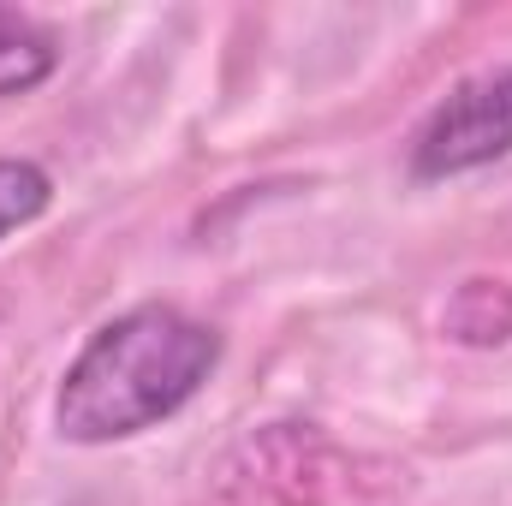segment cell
<instances>
[{
	"instance_id": "obj_1",
	"label": "cell",
	"mask_w": 512,
	"mask_h": 506,
	"mask_svg": "<svg viewBox=\"0 0 512 506\" xmlns=\"http://www.w3.org/2000/svg\"><path fill=\"white\" fill-rule=\"evenodd\" d=\"M221 364V334L173 304H143L90 334L60 381L54 423L78 447H108L173 417Z\"/></svg>"
},
{
	"instance_id": "obj_3",
	"label": "cell",
	"mask_w": 512,
	"mask_h": 506,
	"mask_svg": "<svg viewBox=\"0 0 512 506\" xmlns=\"http://www.w3.org/2000/svg\"><path fill=\"white\" fill-rule=\"evenodd\" d=\"M48 72H54V42L42 30H30L24 18L0 12V96L36 90Z\"/></svg>"
},
{
	"instance_id": "obj_2",
	"label": "cell",
	"mask_w": 512,
	"mask_h": 506,
	"mask_svg": "<svg viewBox=\"0 0 512 506\" xmlns=\"http://www.w3.org/2000/svg\"><path fill=\"white\" fill-rule=\"evenodd\" d=\"M512 155V66L483 72L459 84L411 143V173L417 179H453L471 167H489Z\"/></svg>"
},
{
	"instance_id": "obj_4",
	"label": "cell",
	"mask_w": 512,
	"mask_h": 506,
	"mask_svg": "<svg viewBox=\"0 0 512 506\" xmlns=\"http://www.w3.org/2000/svg\"><path fill=\"white\" fill-rule=\"evenodd\" d=\"M48 197H54V185H48V173L36 161L0 155V239L18 233V227H30L48 209Z\"/></svg>"
}]
</instances>
